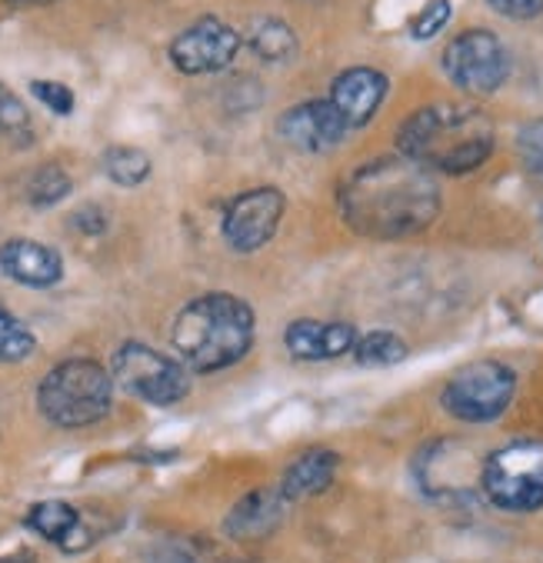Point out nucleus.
Returning a JSON list of instances; mask_svg holds the SVG:
<instances>
[{
  "mask_svg": "<svg viewBox=\"0 0 543 563\" xmlns=\"http://www.w3.org/2000/svg\"><path fill=\"white\" fill-rule=\"evenodd\" d=\"M444 197L437 174L413 164L403 154L374 157L354 167L341 190L337 210L344 223L374 241H400L423 234L441 217Z\"/></svg>",
  "mask_w": 543,
  "mask_h": 563,
  "instance_id": "f257e3e1",
  "label": "nucleus"
},
{
  "mask_svg": "<svg viewBox=\"0 0 543 563\" xmlns=\"http://www.w3.org/2000/svg\"><path fill=\"white\" fill-rule=\"evenodd\" d=\"M494 151V124L470 103H426L397 131V154L441 177H467L480 170Z\"/></svg>",
  "mask_w": 543,
  "mask_h": 563,
  "instance_id": "f03ea898",
  "label": "nucleus"
},
{
  "mask_svg": "<svg viewBox=\"0 0 543 563\" xmlns=\"http://www.w3.org/2000/svg\"><path fill=\"white\" fill-rule=\"evenodd\" d=\"M257 336V317L234 294H203L184 303L170 323L177 357L193 374H221L241 364Z\"/></svg>",
  "mask_w": 543,
  "mask_h": 563,
  "instance_id": "7ed1b4c3",
  "label": "nucleus"
},
{
  "mask_svg": "<svg viewBox=\"0 0 543 563\" xmlns=\"http://www.w3.org/2000/svg\"><path fill=\"white\" fill-rule=\"evenodd\" d=\"M114 374L90 357L60 361L37 384V410L60 430H80L100 423L114 407Z\"/></svg>",
  "mask_w": 543,
  "mask_h": 563,
  "instance_id": "20e7f679",
  "label": "nucleus"
},
{
  "mask_svg": "<svg viewBox=\"0 0 543 563\" xmlns=\"http://www.w3.org/2000/svg\"><path fill=\"white\" fill-rule=\"evenodd\" d=\"M480 494L503 514L543 510V437H520L480 464Z\"/></svg>",
  "mask_w": 543,
  "mask_h": 563,
  "instance_id": "39448f33",
  "label": "nucleus"
},
{
  "mask_svg": "<svg viewBox=\"0 0 543 563\" xmlns=\"http://www.w3.org/2000/svg\"><path fill=\"white\" fill-rule=\"evenodd\" d=\"M517 397V371L500 361H474L454 371L441 387V407L447 417L487 427L497 423Z\"/></svg>",
  "mask_w": 543,
  "mask_h": 563,
  "instance_id": "423d86ee",
  "label": "nucleus"
},
{
  "mask_svg": "<svg viewBox=\"0 0 543 563\" xmlns=\"http://www.w3.org/2000/svg\"><path fill=\"white\" fill-rule=\"evenodd\" d=\"M111 374L124 394H131L151 407H174L190 394L187 364L177 357H167L157 347L141 344V341H124L114 351Z\"/></svg>",
  "mask_w": 543,
  "mask_h": 563,
  "instance_id": "0eeeda50",
  "label": "nucleus"
},
{
  "mask_svg": "<svg viewBox=\"0 0 543 563\" xmlns=\"http://www.w3.org/2000/svg\"><path fill=\"white\" fill-rule=\"evenodd\" d=\"M444 77L467 97H490L510 77V54L487 27L461 31L441 54Z\"/></svg>",
  "mask_w": 543,
  "mask_h": 563,
  "instance_id": "6e6552de",
  "label": "nucleus"
},
{
  "mask_svg": "<svg viewBox=\"0 0 543 563\" xmlns=\"http://www.w3.org/2000/svg\"><path fill=\"white\" fill-rule=\"evenodd\" d=\"M284 210H287V197L277 187H254L237 194L224 207V220H221L224 244L237 254H254L267 247L280 228Z\"/></svg>",
  "mask_w": 543,
  "mask_h": 563,
  "instance_id": "1a4fd4ad",
  "label": "nucleus"
},
{
  "mask_svg": "<svg viewBox=\"0 0 543 563\" xmlns=\"http://www.w3.org/2000/svg\"><path fill=\"white\" fill-rule=\"evenodd\" d=\"M241 44H244L241 34L228 21L207 14L170 41L167 57L180 74L200 77V74H217L231 67L234 57L241 54Z\"/></svg>",
  "mask_w": 543,
  "mask_h": 563,
  "instance_id": "9d476101",
  "label": "nucleus"
},
{
  "mask_svg": "<svg viewBox=\"0 0 543 563\" xmlns=\"http://www.w3.org/2000/svg\"><path fill=\"white\" fill-rule=\"evenodd\" d=\"M277 134L297 154H328L337 144H344L351 131L334 110V103L323 97V100H303L284 110L277 121Z\"/></svg>",
  "mask_w": 543,
  "mask_h": 563,
  "instance_id": "9b49d317",
  "label": "nucleus"
},
{
  "mask_svg": "<svg viewBox=\"0 0 543 563\" xmlns=\"http://www.w3.org/2000/svg\"><path fill=\"white\" fill-rule=\"evenodd\" d=\"M387 90H390V80H387L384 70H377V67H347L331 80L328 100L334 103V110L344 118L347 131L354 134V131H364L377 118V110L387 100Z\"/></svg>",
  "mask_w": 543,
  "mask_h": 563,
  "instance_id": "f8f14e48",
  "label": "nucleus"
},
{
  "mask_svg": "<svg viewBox=\"0 0 543 563\" xmlns=\"http://www.w3.org/2000/svg\"><path fill=\"white\" fill-rule=\"evenodd\" d=\"M357 330L344 320H313L300 317L290 320L284 330V347L293 361L300 364H317V361H337L354 354Z\"/></svg>",
  "mask_w": 543,
  "mask_h": 563,
  "instance_id": "ddd939ff",
  "label": "nucleus"
},
{
  "mask_svg": "<svg viewBox=\"0 0 543 563\" xmlns=\"http://www.w3.org/2000/svg\"><path fill=\"white\" fill-rule=\"evenodd\" d=\"M0 274L27 290H51L64 280V257L51 244L14 238L0 244Z\"/></svg>",
  "mask_w": 543,
  "mask_h": 563,
  "instance_id": "4468645a",
  "label": "nucleus"
},
{
  "mask_svg": "<svg viewBox=\"0 0 543 563\" xmlns=\"http://www.w3.org/2000/svg\"><path fill=\"white\" fill-rule=\"evenodd\" d=\"M287 514V500L280 490L261 487L244 494L224 517V533L237 543H254L264 540L270 533H277V527L284 523Z\"/></svg>",
  "mask_w": 543,
  "mask_h": 563,
  "instance_id": "2eb2a0df",
  "label": "nucleus"
},
{
  "mask_svg": "<svg viewBox=\"0 0 543 563\" xmlns=\"http://www.w3.org/2000/svg\"><path fill=\"white\" fill-rule=\"evenodd\" d=\"M337 471H341L337 450L310 446L284 467L277 490L284 494L287 504H300V500H310V497H320L323 490H331V484L337 481Z\"/></svg>",
  "mask_w": 543,
  "mask_h": 563,
  "instance_id": "dca6fc26",
  "label": "nucleus"
},
{
  "mask_svg": "<svg viewBox=\"0 0 543 563\" xmlns=\"http://www.w3.org/2000/svg\"><path fill=\"white\" fill-rule=\"evenodd\" d=\"M27 530H34L41 540L57 543L64 553H74L77 533H80V514L67 500H41L24 517Z\"/></svg>",
  "mask_w": 543,
  "mask_h": 563,
  "instance_id": "f3484780",
  "label": "nucleus"
},
{
  "mask_svg": "<svg viewBox=\"0 0 543 563\" xmlns=\"http://www.w3.org/2000/svg\"><path fill=\"white\" fill-rule=\"evenodd\" d=\"M247 44L267 64H287L297 54V34H293V27L284 18H274V14H264V18H257L247 27Z\"/></svg>",
  "mask_w": 543,
  "mask_h": 563,
  "instance_id": "a211bd4d",
  "label": "nucleus"
},
{
  "mask_svg": "<svg viewBox=\"0 0 543 563\" xmlns=\"http://www.w3.org/2000/svg\"><path fill=\"white\" fill-rule=\"evenodd\" d=\"M407 357H410V347L397 330H367L357 336V344H354V361L367 371L397 367Z\"/></svg>",
  "mask_w": 543,
  "mask_h": 563,
  "instance_id": "6ab92c4d",
  "label": "nucleus"
},
{
  "mask_svg": "<svg viewBox=\"0 0 543 563\" xmlns=\"http://www.w3.org/2000/svg\"><path fill=\"white\" fill-rule=\"evenodd\" d=\"M100 167H103V174L111 177L118 187H141L151 177V170H154L151 157L141 147H128V144L107 147Z\"/></svg>",
  "mask_w": 543,
  "mask_h": 563,
  "instance_id": "aec40b11",
  "label": "nucleus"
},
{
  "mask_svg": "<svg viewBox=\"0 0 543 563\" xmlns=\"http://www.w3.org/2000/svg\"><path fill=\"white\" fill-rule=\"evenodd\" d=\"M70 190H74L70 174L60 164H44L27 180V203L37 210H47V207H57L60 200H67Z\"/></svg>",
  "mask_w": 543,
  "mask_h": 563,
  "instance_id": "412c9836",
  "label": "nucleus"
},
{
  "mask_svg": "<svg viewBox=\"0 0 543 563\" xmlns=\"http://www.w3.org/2000/svg\"><path fill=\"white\" fill-rule=\"evenodd\" d=\"M37 351V336L24 320H18L8 303H0V364H21Z\"/></svg>",
  "mask_w": 543,
  "mask_h": 563,
  "instance_id": "4be33fe9",
  "label": "nucleus"
},
{
  "mask_svg": "<svg viewBox=\"0 0 543 563\" xmlns=\"http://www.w3.org/2000/svg\"><path fill=\"white\" fill-rule=\"evenodd\" d=\"M0 137H8L18 147H27L34 141V121L27 103L4 84H0Z\"/></svg>",
  "mask_w": 543,
  "mask_h": 563,
  "instance_id": "5701e85b",
  "label": "nucleus"
},
{
  "mask_svg": "<svg viewBox=\"0 0 543 563\" xmlns=\"http://www.w3.org/2000/svg\"><path fill=\"white\" fill-rule=\"evenodd\" d=\"M513 151L527 174L543 177V118H530L517 128Z\"/></svg>",
  "mask_w": 543,
  "mask_h": 563,
  "instance_id": "b1692460",
  "label": "nucleus"
},
{
  "mask_svg": "<svg viewBox=\"0 0 543 563\" xmlns=\"http://www.w3.org/2000/svg\"><path fill=\"white\" fill-rule=\"evenodd\" d=\"M451 18H454V4L451 0H426V4L410 18V27H407V34L413 37V41H433L437 37L447 24H451Z\"/></svg>",
  "mask_w": 543,
  "mask_h": 563,
  "instance_id": "393cba45",
  "label": "nucleus"
},
{
  "mask_svg": "<svg viewBox=\"0 0 543 563\" xmlns=\"http://www.w3.org/2000/svg\"><path fill=\"white\" fill-rule=\"evenodd\" d=\"M31 93L51 110V114H57V118H70L74 114V90L70 87H64V84H57V80H31Z\"/></svg>",
  "mask_w": 543,
  "mask_h": 563,
  "instance_id": "a878e982",
  "label": "nucleus"
},
{
  "mask_svg": "<svg viewBox=\"0 0 543 563\" xmlns=\"http://www.w3.org/2000/svg\"><path fill=\"white\" fill-rule=\"evenodd\" d=\"M487 8L507 21H536L543 14V0H487Z\"/></svg>",
  "mask_w": 543,
  "mask_h": 563,
  "instance_id": "bb28decb",
  "label": "nucleus"
},
{
  "mask_svg": "<svg viewBox=\"0 0 543 563\" xmlns=\"http://www.w3.org/2000/svg\"><path fill=\"white\" fill-rule=\"evenodd\" d=\"M70 223L80 231V234H87V238H97V234H103L107 231V213L97 207V203H87V207H80L74 217H70Z\"/></svg>",
  "mask_w": 543,
  "mask_h": 563,
  "instance_id": "cd10ccee",
  "label": "nucleus"
},
{
  "mask_svg": "<svg viewBox=\"0 0 543 563\" xmlns=\"http://www.w3.org/2000/svg\"><path fill=\"white\" fill-rule=\"evenodd\" d=\"M0 563H27L24 556H8V560H0Z\"/></svg>",
  "mask_w": 543,
  "mask_h": 563,
  "instance_id": "c85d7f7f",
  "label": "nucleus"
},
{
  "mask_svg": "<svg viewBox=\"0 0 543 563\" xmlns=\"http://www.w3.org/2000/svg\"><path fill=\"white\" fill-rule=\"evenodd\" d=\"M21 4H51V0H21Z\"/></svg>",
  "mask_w": 543,
  "mask_h": 563,
  "instance_id": "c756f323",
  "label": "nucleus"
}]
</instances>
